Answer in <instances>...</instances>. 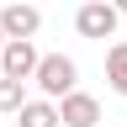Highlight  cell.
<instances>
[{
  "label": "cell",
  "mask_w": 127,
  "mask_h": 127,
  "mask_svg": "<svg viewBox=\"0 0 127 127\" xmlns=\"http://www.w3.org/2000/svg\"><path fill=\"white\" fill-rule=\"evenodd\" d=\"M21 85H27V79L0 74V111H5V117H16V111H21V101H27V95H21Z\"/></svg>",
  "instance_id": "ba28073f"
},
{
  "label": "cell",
  "mask_w": 127,
  "mask_h": 127,
  "mask_svg": "<svg viewBox=\"0 0 127 127\" xmlns=\"http://www.w3.org/2000/svg\"><path fill=\"white\" fill-rule=\"evenodd\" d=\"M117 21H122V11L111 0H85L79 16H74V32L90 37V42H106V37H117Z\"/></svg>",
  "instance_id": "7a4b0ae2"
},
{
  "label": "cell",
  "mask_w": 127,
  "mask_h": 127,
  "mask_svg": "<svg viewBox=\"0 0 127 127\" xmlns=\"http://www.w3.org/2000/svg\"><path fill=\"white\" fill-rule=\"evenodd\" d=\"M106 79H111V90L127 101V42H111L106 48Z\"/></svg>",
  "instance_id": "52a82bcc"
},
{
  "label": "cell",
  "mask_w": 127,
  "mask_h": 127,
  "mask_svg": "<svg viewBox=\"0 0 127 127\" xmlns=\"http://www.w3.org/2000/svg\"><path fill=\"white\" fill-rule=\"evenodd\" d=\"M0 27H5V37H37V27H42V11L37 5H5L0 11Z\"/></svg>",
  "instance_id": "5b68a950"
},
{
  "label": "cell",
  "mask_w": 127,
  "mask_h": 127,
  "mask_svg": "<svg viewBox=\"0 0 127 127\" xmlns=\"http://www.w3.org/2000/svg\"><path fill=\"white\" fill-rule=\"evenodd\" d=\"M32 79H37V90L48 95V101H58V95H69V90L79 85V69H74L69 53H42L37 69H32Z\"/></svg>",
  "instance_id": "6da1fadb"
},
{
  "label": "cell",
  "mask_w": 127,
  "mask_h": 127,
  "mask_svg": "<svg viewBox=\"0 0 127 127\" xmlns=\"http://www.w3.org/2000/svg\"><path fill=\"white\" fill-rule=\"evenodd\" d=\"M0 48H5V27H0Z\"/></svg>",
  "instance_id": "30bf717a"
},
{
  "label": "cell",
  "mask_w": 127,
  "mask_h": 127,
  "mask_svg": "<svg viewBox=\"0 0 127 127\" xmlns=\"http://www.w3.org/2000/svg\"><path fill=\"white\" fill-rule=\"evenodd\" d=\"M111 5H117V11H122V16H127V0H111Z\"/></svg>",
  "instance_id": "9c48e42d"
},
{
  "label": "cell",
  "mask_w": 127,
  "mask_h": 127,
  "mask_svg": "<svg viewBox=\"0 0 127 127\" xmlns=\"http://www.w3.org/2000/svg\"><path fill=\"white\" fill-rule=\"evenodd\" d=\"M37 48H32V37H5V48H0V74L11 79H32V69H37Z\"/></svg>",
  "instance_id": "3957f363"
},
{
  "label": "cell",
  "mask_w": 127,
  "mask_h": 127,
  "mask_svg": "<svg viewBox=\"0 0 127 127\" xmlns=\"http://www.w3.org/2000/svg\"><path fill=\"white\" fill-rule=\"evenodd\" d=\"M16 127H64V122H58V106L42 95V101H21V111H16Z\"/></svg>",
  "instance_id": "8992f818"
},
{
  "label": "cell",
  "mask_w": 127,
  "mask_h": 127,
  "mask_svg": "<svg viewBox=\"0 0 127 127\" xmlns=\"http://www.w3.org/2000/svg\"><path fill=\"white\" fill-rule=\"evenodd\" d=\"M58 122H64V127H95V122H101V101L85 95V90L58 95Z\"/></svg>",
  "instance_id": "277c9868"
}]
</instances>
